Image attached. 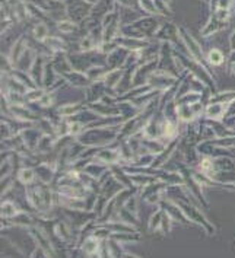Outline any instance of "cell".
Returning <instances> with one entry per match:
<instances>
[{
    "instance_id": "cell-9",
    "label": "cell",
    "mask_w": 235,
    "mask_h": 258,
    "mask_svg": "<svg viewBox=\"0 0 235 258\" xmlns=\"http://www.w3.org/2000/svg\"><path fill=\"white\" fill-rule=\"evenodd\" d=\"M178 78H180V76H176V75H173V73H168V72L161 70V69H158L157 67V69L149 75L148 83H149L154 89L159 91V92H165L167 89H170L171 86L176 85V82H177V79Z\"/></svg>"
},
{
    "instance_id": "cell-29",
    "label": "cell",
    "mask_w": 235,
    "mask_h": 258,
    "mask_svg": "<svg viewBox=\"0 0 235 258\" xmlns=\"http://www.w3.org/2000/svg\"><path fill=\"white\" fill-rule=\"evenodd\" d=\"M61 78L56 70H54V67H53L52 61H50V58L47 60V63H46V69H44V78H43V88L44 89H50L53 85L59 80V79Z\"/></svg>"
},
{
    "instance_id": "cell-2",
    "label": "cell",
    "mask_w": 235,
    "mask_h": 258,
    "mask_svg": "<svg viewBox=\"0 0 235 258\" xmlns=\"http://www.w3.org/2000/svg\"><path fill=\"white\" fill-rule=\"evenodd\" d=\"M121 126H89L76 137L85 148H105L118 140Z\"/></svg>"
},
{
    "instance_id": "cell-35",
    "label": "cell",
    "mask_w": 235,
    "mask_h": 258,
    "mask_svg": "<svg viewBox=\"0 0 235 258\" xmlns=\"http://www.w3.org/2000/svg\"><path fill=\"white\" fill-rule=\"evenodd\" d=\"M46 89L41 86H35V88H28L25 92V98L28 103H38L41 101V98L44 97Z\"/></svg>"
},
{
    "instance_id": "cell-31",
    "label": "cell",
    "mask_w": 235,
    "mask_h": 258,
    "mask_svg": "<svg viewBox=\"0 0 235 258\" xmlns=\"http://www.w3.org/2000/svg\"><path fill=\"white\" fill-rule=\"evenodd\" d=\"M206 61L209 64V67H221L222 64H225L227 57L219 49H210L206 54Z\"/></svg>"
},
{
    "instance_id": "cell-36",
    "label": "cell",
    "mask_w": 235,
    "mask_h": 258,
    "mask_svg": "<svg viewBox=\"0 0 235 258\" xmlns=\"http://www.w3.org/2000/svg\"><path fill=\"white\" fill-rule=\"evenodd\" d=\"M235 100V91H225V92H215L209 98V103H230Z\"/></svg>"
},
{
    "instance_id": "cell-45",
    "label": "cell",
    "mask_w": 235,
    "mask_h": 258,
    "mask_svg": "<svg viewBox=\"0 0 235 258\" xmlns=\"http://www.w3.org/2000/svg\"><path fill=\"white\" fill-rule=\"evenodd\" d=\"M230 47H231V50H235V29L233 35L230 37Z\"/></svg>"
},
{
    "instance_id": "cell-1",
    "label": "cell",
    "mask_w": 235,
    "mask_h": 258,
    "mask_svg": "<svg viewBox=\"0 0 235 258\" xmlns=\"http://www.w3.org/2000/svg\"><path fill=\"white\" fill-rule=\"evenodd\" d=\"M25 199L29 208L43 220H49L52 217L53 207L57 206V191L54 185L38 180L26 185Z\"/></svg>"
},
{
    "instance_id": "cell-13",
    "label": "cell",
    "mask_w": 235,
    "mask_h": 258,
    "mask_svg": "<svg viewBox=\"0 0 235 258\" xmlns=\"http://www.w3.org/2000/svg\"><path fill=\"white\" fill-rule=\"evenodd\" d=\"M159 206L162 207V208L173 217L174 222H180V223H183V225H188V223H190L188 219H187V216L184 214L183 208L178 206L177 202H174V200L165 197V199L159 203Z\"/></svg>"
},
{
    "instance_id": "cell-18",
    "label": "cell",
    "mask_w": 235,
    "mask_h": 258,
    "mask_svg": "<svg viewBox=\"0 0 235 258\" xmlns=\"http://www.w3.org/2000/svg\"><path fill=\"white\" fill-rule=\"evenodd\" d=\"M227 103H208L205 108V118L209 120H216V121H222L227 115V109H228Z\"/></svg>"
},
{
    "instance_id": "cell-33",
    "label": "cell",
    "mask_w": 235,
    "mask_h": 258,
    "mask_svg": "<svg viewBox=\"0 0 235 258\" xmlns=\"http://www.w3.org/2000/svg\"><path fill=\"white\" fill-rule=\"evenodd\" d=\"M130 178L133 187H136L137 190H142L146 185H149V184L158 181L155 175H149V174H133V175H130Z\"/></svg>"
},
{
    "instance_id": "cell-25",
    "label": "cell",
    "mask_w": 235,
    "mask_h": 258,
    "mask_svg": "<svg viewBox=\"0 0 235 258\" xmlns=\"http://www.w3.org/2000/svg\"><path fill=\"white\" fill-rule=\"evenodd\" d=\"M85 108H86V101H79V103H63L56 108V112L61 118H72V117L78 115L79 112H82Z\"/></svg>"
},
{
    "instance_id": "cell-16",
    "label": "cell",
    "mask_w": 235,
    "mask_h": 258,
    "mask_svg": "<svg viewBox=\"0 0 235 258\" xmlns=\"http://www.w3.org/2000/svg\"><path fill=\"white\" fill-rule=\"evenodd\" d=\"M130 52L126 49L118 47L117 50H114L113 52H110L107 55V67L108 69H120V67H126L127 58H129Z\"/></svg>"
},
{
    "instance_id": "cell-23",
    "label": "cell",
    "mask_w": 235,
    "mask_h": 258,
    "mask_svg": "<svg viewBox=\"0 0 235 258\" xmlns=\"http://www.w3.org/2000/svg\"><path fill=\"white\" fill-rule=\"evenodd\" d=\"M61 78L67 82L69 86L80 88V89H86V88L92 83L91 79L88 78L86 73H83V72H78V70H72L70 73H66V75H63Z\"/></svg>"
},
{
    "instance_id": "cell-7",
    "label": "cell",
    "mask_w": 235,
    "mask_h": 258,
    "mask_svg": "<svg viewBox=\"0 0 235 258\" xmlns=\"http://www.w3.org/2000/svg\"><path fill=\"white\" fill-rule=\"evenodd\" d=\"M94 159L98 162H103L108 166H116V165H123V156L118 148V140L114 145L105 146V148H98Z\"/></svg>"
},
{
    "instance_id": "cell-39",
    "label": "cell",
    "mask_w": 235,
    "mask_h": 258,
    "mask_svg": "<svg viewBox=\"0 0 235 258\" xmlns=\"http://www.w3.org/2000/svg\"><path fill=\"white\" fill-rule=\"evenodd\" d=\"M108 203H110V199H107L104 194L98 193V197H97V202H95V207H94V211H95V214H97L98 219L104 214L105 208L108 206ZM98 219H97V220H98Z\"/></svg>"
},
{
    "instance_id": "cell-21",
    "label": "cell",
    "mask_w": 235,
    "mask_h": 258,
    "mask_svg": "<svg viewBox=\"0 0 235 258\" xmlns=\"http://www.w3.org/2000/svg\"><path fill=\"white\" fill-rule=\"evenodd\" d=\"M110 169H111V166H108V165H105L103 162H98V160L92 159L91 162H88V163L83 166L82 171H83L85 174H88L89 177L98 180V182H100V180L104 177Z\"/></svg>"
},
{
    "instance_id": "cell-28",
    "label": "cell",
    "mask_w": 235,
    "mask_h": 258,
    "mask_svg": "<svg viewBox=\"0 0 235 258\" xmlns=\"http://www.w3.org/2000/svg\"><path fill=\"white\" fill-rule=\"evenodd\" d=\"M16 181L21 184V185H29L32 182L37 181V172H35V168L34 166H28V165H24L18 169L16 172Z\"/></svg>"
},
{
    "instance_id": "cell-4",
    "label": "cell",
    "mask_w": 235,
    "mask_h": 258,
    "mask_svg": "<svg viewBox=\"0 0 235 258\" xmlns=\"http://www.w3.org/2000/svg\"><path fill=\"white\" fill-rule=\"evenodd\" d=\"M168 184L164 182V181L158 180L149 185H146L145 188L139 190V196L140 199L148 203V205H157L159 206V203L165 199L167 196V191H168Z\"/></svg>"
},
{
    "instance_id": "cell-14",
    "label": "cell",
    "mask_w": 235,
    "mask_h": 258,
    "mask_svg": "<svg viewBox=\"0 0 235 258\" xmlns=\"http://www.w3.org/2000/svg\"><path fill=\"white\" fill-rule=\"evenodd\" d=\"M101 245H103V239L97 238L94 233L88 235L79 245V250L82 251L83 256L86 257H94V256H100V250H101Z\"/></svg>"
},
{
    "instance_id": "cell-38",
    "label": "cell",
    "mask_w": 235,
    "mask_h": 258,
    "mask_svg": "<svg viewBox=\"0 0 235 258\" xmlns=\"http://www.w3.org/2000/svg\"><path fill=\"white\" fill-rule=\"evenodd\" d=\"M213 146L216 148H222V149H230L233 151L235 149V134L234 136H228V137H218L210 140Z\"/></svg>"
},
{
    "instance_id": "cell-17",
    "label": "cell",
    "mask_w": 235,
    "mask_h": 258,
    "mask_svg": "<svg viewBox=\"0 0 235 258\" xmlns=\"http://www.w3.org/2000/svg\"><path fill=\"white\" fill-rule=\"evenodd\" d=\"M158 41L161 43H171V44H177V41L180 40V35H178V28L173 26L171 24H165V25L159 26V29L157 31L155 37Z\"/></svg>"
},
{
    "instance_id": "cell-20",
    "label": "cell",
    "mask_w": 235,
    "mask_h": 258,
    "mask_svg": "<svg viewBox=\"0 0 235 258\" xmlns=\"http://www.w3.org/2000/svg\"><path fill=\"white\" fill-rule=\"evenodd\" d=\"M126 72V67H120V69H108L104 73V76L101 78V80L105 83V86L111 91V92H116V89L118 88L123 75Z\"/></svg>"
},
{
    "instance_id": "cell-43",
    "label": "cell",
    "mask_w": 235,
    "mask_h": 258,
    "mask_svg": "<svg viewBox=\"0 0 235 258\" xmlns=\"http://www.w3.org/2000/svg\"><path fill=\"white\" fill-rule=\"evenodd\" d=\"M173 223H174V220H173V217L165 211V214H164V219H162V223H161V229H159V232H162L164 235H168V233H171L173 231Z\"/></svg>"
},
{
    "instance_id": "cell-15",
    "label": "cell",
    "mask_w": 235,
    "mask_h": 258,
    "mask_svg": "<svg viewBox=\"0 0 235 258\" xmlns=\"http://www.w3.org/2000/svg\"><path fill=\"white\" fill-rule=\"evenodd\" d=\"M50 61H52L54 70H56L60 76H63V75H66V73H70V72L73 70L67 52H57V54H53L52 57H50Z\"/></svg>"
},
{
    "instance_id": "cell-44",
    "label": "cell",
    "mask_w": 235,
    "mask_h": 258,
    "mask_svg": "<svg viewBox=\"0 0 235 258\" xmlns=\"http://www.w3.org/2000/svg\"><path fill=\"white\" fill-rule=\"evenodd\" d=\"M227 63H228V69H230V70H231L233 66H235V50H231L230 57L227 58Z\"/></svg>"
},
{
    "instance_id": "cell-40",
    "label": "cell",
    "mask_w": 235,
    "mask_h": 258,
    "mask_svg": "<svg viewBox=\"0 0 235 258\" xmlns=\"http://www.w3.org/2000/svg\"><path fill=\"white\" fill-rule=\"evenodd\" d=\"M56 95H57V92H52V91H47L46 89L44 97L38 103L40 108H43V109H52L53 106H54V103H56Z\"/></svg>"
},
{
    "instance_id": "cell-27",
    "label": "cell",
    "mask_w": 235,
    "mask_h": 258,
    "mask_svg": "<svg viewBox=\"0 0 235 258\" xmlns=\"http://www.w3.org/2000/svg\"><path fill=\"white\" fill-rule=\"evenodd\" d=\"M44 47L47 49V52L50 54H57V52H67V43L61 38V37H57V35H50L44 43Z\"/></svg>"
},
{
    "instance_id": "cell-22",
    "label": "cell",
    "mask_w": 235,
    "mask_h": 258,
    "mask_svg": "<svg viewBox=\"0 0 235 258\" xmlns=\"http://www.w3.org/2000/svg\"><path fill=\"white\" fill-rule=\"evenodd\" d=\"M123 188H126V187H124L121 182H118L117 178H116V177L113 175V172H111V175L101 184V191H100V193L104 194L107 199L111 200V199H114Z\"/></svg>"
},
{
    "instance_id": "cell-46",
    "label": "cell",
    "mask_w": 235,
    "mask_h": 258,
    "mask_svg": "<svg viewBox=\"0 0 235 258\" xmlns=\"http://www.w3.org/2000/svg\"><path fill=\"white\" fill-rule=\"evenodd\" d=\"M230 72H231V73H233V75L235 76V66H233V67H231V70H230Z\"/></svg>"
},
{
    "instance_id": "cell-11",
    "label": "cell",
    "mask_w": 235,
    "mask_h": 258,
    "mask_svg": "<svg viewBox=\"0 0 235 258\" xmlns=\"http://www.w3.org/2000/svg\"><path fill=\"white\" fill-rule=\"evenodd\" d=\"M85 91H86V94H85V101H86V103H100V101H103V98H104L107 94H111V91L105 86V83L103 80L92 82Z\"/></svg>"
},
{
    "instance_id": "cell-10",
    "label": "cell",
    "mask_w": 235,
    "mask_h": 258,
    "mask_svg": "<svg viewBox=\"0 0 235 258\" xmlns=\"http://www.w3.org/2000/svg\"><path fill=\"white\" fill-rule=\"evenodd\" d=\"M44 133L40 130V127L37 126V123L34 126H29L25 130H22L19 133L22 142H24V146H25L26 151H31V152H37V148H38V143H40V139Z\"/></svg>"
},
{
    "instance_id": "cell-8",
    "label": "cell",
    "mask_w": 235,
    "mask_h": 258,
    "mask_svg": "<svg viewBox=\"0 0 235 258\" xmlns=\"http://www.w3.org/2000/svg\"><path fill=\"white\" fill-rule=\"evenodd\" d=\"M67 222L69 220H54V223H53V238L56 241H59L61 245H70L73 241L76 244V239H78V233H73L75 229Z\"/></svg>"
},
{
    "instance_id": "cell-6",
    "label": "cell",
    "mask_w": 235,
    "mask_h": 258,
    "mask_svg": "<svg viewBox=\"0 0 235 258\" xmlns=\"http://www.w3.org/2000/svg\"><path fill=\"white\" fill-rule=\"evenodd\" d=\"M178 35H180V40L183 41L184 47H185L187 55H190V57L194 58L196 61H199V63H202V64H205V66L209 67L208 61H206V55H205V52H203L202 46L199 44V41H197L196 38H193L183 26L178 28Z\"/></svg>"
},
{
    "instance_id": "cell-34",
    "label": "cell",
    "mask_w": 235,
    "mask_h": 258,
    "mask_svg": "<svg viewBox=\"0 0 235 258\" xmlns=\"http://www.w3.org/2000/svg\"><path fill=\"white\" fill-rule=\"evenodd\" d=\"M32 35H34L35 41L44 43V41L50 37V29H49V26L46 25L43 21H40L37 25L32 28Z\"/></svg>"
},
{
    "instance_id": "cell-37",
    "label": "cell",
    "mask_w": 235,
    "mask_h": 258,
    "mask_svg": "<svg viewBox=\"0 0 235 258\" xmlns=\"http://www.w3.org/2000/svg\"><path fill=\"white\" fill-rule=\"evenodd\" d=\"M155 157H157V155L149 154V152H145V154L136 155L131 165H136V166H152L154 162H155Z\"/></svg>"
},
{
    "instance_id": "cell-24",
    "label": "cell",
    "mask_w": 235,
    "mask_h": 258,
    "mask_svg": "<svg viewBox=\"0 0 235 258\" xmlns=\"http://www.w3.org/2000/svg\"><path fill=\"white\" fill-rule=\"evenodd\" d=\"M28 47H29V44H28V38H26L25 35H21L15 41V44L12 46L10 52L7 54V57H9V60H10V63H12L13 67L16 66V63L19 61V58L24 55V52L28 50Z\"/></svg>"
},
{
    "instance_id": "cell-5",
    "label": "cell",
    "mask_w": 235,
    "mask_h": 258,
    "mask_svg": "<svg viewBox=\"0 0 235 258\" xmlns=\"http://www.w3.org/2000/svg\"><path fill=\"white\" fill-rule=\"evenodd\" d=\"M206 103L203 101L194 103H177V117L181 124H188L200 120L205 115Z\"/></svg>"
},
{
    "instance_id": "cell-26",
    "label": "cell",
    "mask_w": 235,
    "mask_h": 258,
    "mask_svg": "<svg viewBox=\"0 0 235 258\" xmlns=\"http://www.w3.org/2000/svg\"><path fill=\"white\" fill-rule=\"evenodd\" d=\"M22 211V208L19 207V205L10 199H4L1 200V206H0V216L1 219H9L12 220L13 217H16L19 213Z\"/></svg>"
},
{
    "instance_id": "cell-19",
    "label": "cell",
    "mask_w": 235,
    "mask_h": 258,
    "mask_svg": "<svg viewBox=\"0 0 235 258\" xmlns=\"http://www.w3.org/2000/svg\"><path fill=\"white\" fill-rule=\"evenodd\" d=\"M178 146H180V137L178 139H176V140H173V142H170L167 146H165V149L157 155L155 157V162H154V168H165L167 166V162L171 159V156L176 154V151L178 149Z\"/></svg>"
},
{
    "instance_id": "cell-3",
    "label": "cell",
    "mask_w": 235,
    "mask_h": 258,
    "mask_svg": "<svg viewBox=\"0 0 235 258\" xmlns=\"http://www.w3.org/2000/svg\"><path fill=\"white\" fill-rule=\"evenodd\" d=\"M174 202H177L178 206L183 208L184 214L187 216L190 223L200 226L208 235H215L216 229L212 225V222H209V219L203 214V211L200 210V206H197L191 202H183V200H174Z\"/></svg>"
},
{
    "instance_id": "cell-30",
    "label": "cell",
    "mask_w": 235,
    "mask_h": 258,
    "mask_svg": "<svg viewBox=\"0 0 235 258\" xmlns=\"http://www.w3.org/2000/svg\"><path fill=\"white\" fill-rule=\"evenodd\" d=\"M225 25H227L225 22H221L219 19H216L215 16H212L209 21L206 22V25L200 29V34H202V37L208 38V37L215 35L216 32H219V31H221Z\"/></svg>"
},
{
    "instance_id": "cell-12",
    "label": "cell",
    "mask_w": 235,
    "mask_h": 258,
    "mask_svg": "<svg viewBox=\"0 0 235 258\" xmlns=\"http://www.w3.org/2000/svg\"><path fill=\"white\" fill-rule=\"evenodd\" d=\"M52 55L50 54H37L35 57V61L31 67V70L28 72L29 76L32 78V80L35 82L37 86H41L43 88V78H44V69H46V63L47 60L50 58Z\"/></svg>"
},
{
    "instance_id": "cell-42",
    "label": "cell",
    "mask_w": 235,
    "mask_h": 258,
    "mask_svg": "<svg viewBox=\"0 0 235 258\" xmlns=\"http://www.w3.org/2000/svg\"><path fill=\"white\" fill-rule=\"evenodd\" d=\"M139 4L143 9V12H146L149 15H157V13H159L157 9V4H155V0H139Z\"/></svg>"
},
{
    "instance_id": "cell-32",
    "label": "cell",
    "mask_w": 235,
    "mask_h": 258,
    "mask_svg": "<svg viewBox=\"0 0 235 258\" xmlns=\"http://www.w3.org/2000/svg\"><path fill=\"white\" fill-rule=\"evenodd\" d=\"M164 214H165V210L162 208V207L159 206L151 214V217H149V222H148V231L151 233H155V232H159V229H161V223H162V219H164Z\"/></svg>"
},
{
    "instance_id": "cell-41",
    "label": "cell",
    "mask_w": 235,
    "mask_h": 258,
    "mask_svg": "<svg viewBox=\"0 0 235 258\" xmlns=\"http://www.w3.org/2000/svg\"><path fill=\"white\" fill-rule=\"evenodd\" d=\"M78 24L72 19H60L57 21V29L61 32V34H72L75 29H76Z\"/></svg>"
}]
</instances>
